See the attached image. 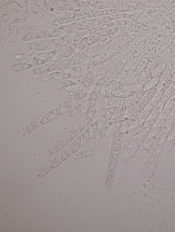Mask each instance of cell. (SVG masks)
I'll return each instance as SVG.
<instances>
[{"instance_id": "cell-17", "label": "cell", "mask_w": 175, "mask_h": 232, "mask_svg": "<svg viewBox=\"0 0 175 232\" xmlns=\"http://www.w3.org/2000/svg\"><path fill=\"white\" fill-rule=\"evenodd\" d=\"M51 63L45 64L43 65L34 68L31 70L33 74L36 75L46 73L47 70Z\"/></svg>"}, {"instance_id": "cell-46", "label": "cell", "mask_w": 175, "mask_h": 232, "mask_svg": "<svg viewBox=\"0 0 175 232\" xmlns=\"http://www.w3.org/2000/svg\"><path fill=\"white\" fill-rule=\"evenodd\" d=\"M175 119L174 117L171 115L167 119L165 126L170 131L173 129Z\"/></svg>"}, {"instance_id": "cell-29", "label": "cell", "mask_w": 175, "mask_h": 232, "mask_svg": "<svg viewBox=\"0 0 175 232\" xmlns=\"http://www.w3.org/2000/svg\"><path fill=\"white\" fill-rule=\"evenodd\" d=\"M56 46L57 48H62L64 46L70 45L72 43H65L62 41L61 38H58L52 39L50 40Z\"/></svg>"}, {"instance_id": "cell-21", "label": "cell", "mask_w": 175, "mask_h": 232, "mask_svg": "<svg viewBox=\"0 0 175 232\" xmlns=\"http://www.w3.org/2000/svg\"><path fill=\"white\" fill-rule=\"evenodd\" d=\"M88 38L87 37H85L77 43V47L75 54L79 53L85 49L88 45Z\"/></svg>"}, {"instance_id": "cell-2", "label": "cell", "mask_w": 175, "mask_h": 232, "mask_svg": "<svg viewBox=\"0 0 175 232\" xmlns=\"http://www.w3.org/2000/svg\"><path fill=\"white\" fill-rule=\"evenodd\" d=\"M143 89V86L139 85L121 86L112 92V94L116 97L125 98L133 95Z\"/></svg>"}, {"instance_id": "cell-52", "label": "cell", "mask_w": 175, "mask_h": 232, "mask_svg": "<svg viewBox=\"0 0 175 232\" xmlns=\"http://www.w3.org/2000/svg\"><path fill=\"white\" fill-rule=\"evenodd\" d=\"M145 138L134 139L133 141L130 145L129 148L139 147L140 145L145 140Z\"/></svg>"}, {"instance_id": "cell-18", "label": "cell", "mask_w": 175, "mask_h": 232, "mask_svg": "<svg viewBox=\"0 0 175 232\" xmlns=\"http://www.w3.org/2000/svg\"><path fill=\"white\" fill-rule=\"evenodd\" d=\"M157 137V136H154L149 138H147L142 146V148L144 151L146 152H147V151L148 152L153 143L156 141Z\"/></svg>"}, {"instance_id": "cell-33", "label": "cell", "mask_w": 175, "mask_h": 232, "mask_svg": "<svg viewBox=\"0 0 175 232\" xmlns=\"http://www.w3.org/2000/svg\"><path fill=\"white\" fill-rule=\"evenodd\" d=\"M54 28H48L42 30L36 39H40L44 38H49L51 33L54 30Z\"/></svg>"}, {"instance_id": "cell-55", "label": "cell", "mask_w": 175, "mask_h": 232, "mask_svg": "<svg viewBox=\"0 0 175 232\" xmlns=\"http://www.w3.org/2000/svg\"><path fill=\"white\" fill-rule=\"evenodd\" d=\"M165 93V89H159L157 92L154 97L152 99L153 100L159 101L164 95Z\"/></svg>"}, {"instance_id": "cell-51", "label": "cell", "mask_w": 175, "mask_h": 232, "mask_svg": "<svg viewBox=\"0 0 175 232\" xmlns=\"http://www.w3.org/2000/svg\"><path fill=\"white\" fill-rule=\"evenodd\" d=\"M163 127H159L157 128H152L151 130L150 131L149 135L147 136V138H149L153 137V136H157L161 132Z\"/></svg>"}, {"instance_id": "cell-4", "label": "cell", "mask_w": 175, "mask_h": 232, "mask_svg": "<svg viewBox=\"0 0 175 232\" xmlns=\"http://www.w3.org/2000/svg\"><path fill=\"white\" fill-rule=\"evenodd\" d=\"M145 92L142 89L131 96L125 98L124 103L125 106L130 107L137 103L144 96Z\"/></svg>"}, {"instance_id": "cell-11", "label": "cell", "mask_w": 175, "mask_h": 232, "mask_svg": "<svg viewBox=\"0 0 175 232\" xmlns=\"http://www.w3.org/2000/svg\"><path fill=\"white\" fill-rule=\"evenodd\" d=\"M87 95V93L85 91L74 93L70 96L67 100L74 101L78 103L86 97Z\"/></svg>"}, {"instance_id": "cell-6", "label": "cell", "mask_w": 175, "mask_h": 232, "mask_svg": "<svg viewBox=\"0 0 175 232\" xmlns=\"http://www.w3.org/2000/svg\"><path fill=\"white\" fill-rule=\"evenodd\" d=\"M99 97L95 91L92 92L89 95L86 102V111L97 110V104Z\"/></svg>"}, {"instance_id": "cell-27", "label": "cell", "mask_w": 175, "mask_h": 232, "mask_svg": "<svg viewBox=\"0 0 175 232\" xmlns=\"http://www.w3.org/2000/svg\"><path fill=\"white\" fill-rule=\"evenodd\" d=\"M81 136L82 138L81 147L87 143L91 139L89 133V129L88 127L83 131Z\"/></svg>"}, {"instance_id": "cell-39", "label": "cell", "mask_w": 175, "mask_h": 232, "mask_svg": "<svg viewBox=\"0 0 175 232\" xmlns=\"http://www.w3.org/2000/svg\"><path fill=\"white\" fill-rule=\"evenodd\" d=\"M61 60L55 61L53 63H51L47 70L46 73L56 72L60 64Z\"/></svg>"}, {"instance_id": "cell-37", "label": "cell", "mask_w": 175, "mask_h": 232, "mask_svg": "<svg viewBox=\"0 0 175 232\" xmlns=\"http://www.w3.org/2000/svg\"><path fill=\"white\" fill-rule=\"evenodd\" d=\"M66 89L67 91L73 93L85 91V89L83 87L82 84H77L66 88Z\"/></svg>"}, {"instance_id": "cell-32", "label": "cell", "mask_w": 175, "mask_h": 232, "mask_svg": "<svg viewBox=\"0 0 175 232\" xmlns=\"http://www.w3.org/2000/svg\"><path fill=\"white\" fill-rule=\"evenodd\" d=\"M89 129V133L91 139L94 137L97 132L99 131L98 129V124L97 120L88 126Z\"/></svg>"}, {"instance_id": "cell-3", "label": "cell", "mask_w": 175, "mask_h": 232, "mask_svg": "<svg viewBox=\"0 0 175 232\" xmlns=\"http://www.w3.org/2000/svg\"><path fill=\"white\" fill-rule=\"evenodd\" d=\"M71 141L70 139V133L68 131L59 139L54 145L49 149L47 155L48 157L54 155V154L62 150Z\"/></svg>"}, {"instance_id": "cell-43", "label": "cell", "mask_w": 175, "mask_h": 232, "mask_svg": "<svg viewBox=\"0 0 175 232\" xmlns=\"http://www.w3.org/2000/svg\"><path fill=\"white\" fill-rule=\"evenodd\" d=\"M73 77L72 74L71 73L64 71L61 72L60 76L56 79L57 81H62L68 80Z\"/></svg>"}, {"instance_id": "cell-30", "label": "cell", "mask_w": 175, "mask_h": 232, "mask_svg": "<svg viewBox=\"0 0 175 232\" xmlns=\"http://www.w3.org/2000/svg\"><path fill=\"white\" fill-rule=\"evenodd\" d=\"M159 154L157 151L155 146H153L150 151L148 160V164L156 162Z\"/></svg>"}, {"instance_id": "cell-22", "label": "cell", "mask_w": 175, "mask_h": 232, "mask_svg": "<svg viewBox=\"0 0 175 232\" xmlns=\"http://www.w3.org/2000/svg\"><path fill=\"white\" fill-rule=\"evenodd\" d=\"M57 52V50H52L40 55L38 58L46 61H51L56 55Z\"/></svg>"}, {"instance_id": "cell-54", "label": "cell", "mask_w": 175, "mask_h": 232, "mask_svg": "<svg viewBox=\"0 0 175 232\" xmlns=\"http://www.w3.org/2000/svg\"><path fill=\"white\" fill-rule=\"evenodd\" d=\"M167 119H159L156 120L155 124L153 125L152 128H155L163 127L165 125Z\"/></svg>"}, {"instance_id": "cell-13", "label": "cell", "mask_w": 175, "mask_h": 232, "mask_svg": "<svg viewBox=\"0 0 175 232\" xmlns=\"http://www.w3.org/2000/svg\"><path fill=\"white\" fill-rule=\"evenodd\" d=\"M95 153L94 150H87L80 151L73 156L74 158L80 159L87 158L93 155Z\"/></svg>"}, {"instance_id": "cell-19", "label": "cell", "mask_w": 175, "mask_h": 232, "mask_svg": "<svg viewBox=\"0 0 175 232\" xmlns=\"http://www.w3.org/2000/svg\"><path fill=\"white\" fill-rule=\"evenodd\" d=\"M109 129V127L106 126L101 129L99 132L97 133L96 135L94 136L93 139L94 142H97L105 138L106 137V135Z\"/></svg>"}, {"instance_id": "cell-23", "label": "cell", "mask_w": 175, "mask_h": 232, "mask_svg": "<svg viewBox=\"0 0 175 232\" xmlns=\"http://www.w3.org/2000/svg\"><path fill=\"white\" fill-rule=\"evenodd\" d=\"M69 45H67L64 47L61 48L57 50V54L54 57L51 61H57L60 60L61 59L64 58V55L65 54L66 51Z\"/></svg>"}, {"instance_id": "cell-36", "label": "cell", "mask_w": 175, "mask_h": 232, "mask_svg": "<svg viewBox=\"0 0 175 232\" xmlns=\"http://www.w3.org/2000/svg\"><path fill=\"white\" fill-rule=\"evenodd\" d=\"M39 43L43 46L46 50H54V49L57 48L51 41H49L47 40H42L40 41Z\"/></svg>"}, {"instance_id": "cell-38", "label": "cell", "mask_w": 175, "mask_h": 232, "mask_svg": "<svg viewBox=\"0 0 175 232\" xmlns=\"http://www.w3.org/2000/svg\"><path fill=\"white\" fill-rule=\"evenodd\" d=\"M70 57L68 58H64V59L61 60L60 66L58 67L57 71L61 72L66 69H67Z\"/></svg>"}, {"instance_id": "cell-59", "label": "cell", "mask_w": 175, "mask_h": 232, "mask_svg": "<svg viewBox=\"0 0 175 232\" xmlns=\"http://www.w3.org/2000/svg\"><path fill=\"white\" fill-rule=\"evenodd\" d=\"M170 115L173 116L175 118V106L173 108V110H172V111Z\"/></svg>"}, {"instance_id": "cell-10", "label": "cell", "mask_w": 175, "mask_h": 232, "mask_svg": "<svg viewBox=\"0 0 175 232\" xmlns=\"http://www.w3.org/2000/svg\"><path fill=\"white\" fill-rule=\"evenodd\" d=\"M34 67L30 64L19 63L14 65L12 67V70L14 72H19L29 70Z\"/></svg>"}, {"instance_id": "cell-49", "label": "cell", "mask_w": 175, "mask_h": 232, "mask_svg": "<svg viewBox=\"0 0 175 232\" xmlns=\"http://www.w3.org/2000/svg\"><path fill=\"white\" fill-rule=\"evenodd\" d=\"M156 119L153 120H146L141 125V129H144L152 127L155 124L156 121Z\"/></svg>"}, {"instance_id": "cell-20", "label": "cell", "mask_w": 175, "mask_h": 232, "mask_svg": "<svg viewBox=\"0 0 175 232\" xmlns=\"http://www.w3.org/2000/svg\"><path fill=\"white\" fill-rule=\"evenodd\" d=\"M77 47V43L73 42L70 44L64 55V58H68L71 57L75 54V51Z\"/></svg>"}, {"instance_id": "cell-48", "label": "cell", "mask_w": 175, "mask_h": 232, "mask_svg": "<svg viewBox=\"0 0 175 232\" xmlns=\"http://www.w3.org/2000/svg\"><path fill=\"white\" fill-rule=\"evenodd\" d=\"M78 59V54H75L70 57V59L67 69L74 67L77 63Z\"/></svg>"}, {"instance_id": "cell-15", "label": "cell", "mask_w": 175, "mask_h": 232, "mask_svg": "<svg viewBox=\"0 0 175 232\" xmlns=\"http://www.w3.org/2000/svg\"><path fill=\"white\" fill-rule=\"evenodd\" d=\"M26 48L29 50L34 51H43L46 50L45 48L39 42H31L28 43Z\"/></svg>"}, {"instance_id": "cell-57", "label": "cell", "mask_w": 175, "mask_h": 232, "mask_svg": "<svg viewBox=\"0 0 175 232\" xmlns=\"http://www.w3.org/2000/svg\"><path fill=\"white\" fill-rule=\"evenodd\" d=\"M175 106V98H169L165 107L173 109Z\"/></svg>"}, {"instance_id": "cell-42", "label": "cell", "mask_w": 175, "mask_h": 232, "mask_svg": "<svg viewBox=\"0 0 175 232\" xmlns=\"http://www.w3.org/2000/svg\"><path fill=\"white\" fill-rule=\"evenodd\" d=\"M146 120L145 119L142 118L135 120V121L133 122L129 127V129L130 130H133L136 128L142 125L144 122Z\"/></svg>"}, {"instance_id": "cell-53", "label": "cell", "mask_w": 175, "mask_h": 232, "mask_svg": "<svg viewBox=\"0 0 175 232\" xmlns=\"http://www.w3.org/2000/svg\"><path fill=\"white\" fill-rule=\"evenodd\" d=\"M170 97L166 94H165L159 101L158 105L163 108H165V106L167 104Z\"/></svg>"}, {"instance_id": "cell-40", "label": "cell", "mask_w": 175, "mask_h": 232, "mask_svg": "<svg viewBox=\"0 0 175 232\" xmlns=\"http://www.w3.org/2000/svg\"><path fill=\"white\" fill-rule=\"evenodd\" d=\"M159 80L158 78H155L152 79L145 86L143 89L145 91H148L154 88L158 84Z\"/></svg>"}, {"instance_id": "cell-12", "label": "cell", "mask_w": 175, "mask_h": 232, "mask_svg": "<svg viewBox=\"0 0 175 232\" xmlns=\"http://www.w3.org/2000/svg\"><path fill=\"white\" fill-rule=\"evenodd\" d=\"M139 147L129 148L121 157V161L123 162H127L136 153Z\"/></svg>"}, {"instance_id": "cell-24", "label": "cell", "mask_w": 175, "mask_h": 232, "mask_svg": "<svg viewBox=\"0 0 175 232\" xmlns=\"http://www.w3.org/2000/svg\"><path fill=\"white\" fill-rule=\"evenodd\" d=\"M164 108L157 105L152 111L150 116L146 120H153L156 119L160 115Z\"/></svg>"}, {"instance_id": "cell-47", "label": "cell", "mask_w": 175, "mask_h": 232, "mask_svg": "<svg viewBox=\"0 0 175 232\" xmlns=\"http://www.w3.org/2000/svg\"><path fill=\"white\" fill-rule=\"evenodd\" d=\"M170 131H169L166 127L164 126L163 127L161 133L160 135L162 140L164 142H165L167 140L169 135L170 134Z\"/></svg>"}, {"instance_id": "cell-14", "label": "cell", "mask_w": 175, "mask_h": 232, "mask_svg": "<svg viewBox=\"0 0 175 232\" xmlns=\"http://www.w3.org/2000/svg\"><path fill=\"white\" fill-rule=\"evenodd\" d=\"M93 78V75L92 71H89L85 75L82 83L83 87L85 89L91 85Z\"/></svg>"}, {"instance_id": "cell-1", "label": "cell", "mask_w": 175, "mask_h": 232, "mask_svg": "<svg viewBox=\"0 0 175 232\" xmlns=\"http://www.w3.org/2000/svg\"><path fill=\"white\" fill-rule=\"evenodd\" d=\"M121 144V142L118 144L117 147H116L117 144L116 145L115 148L114 144L112 142L105 182V188L107 190H110L112 187L113 177L120 151Z\"/></svg>"}, {"instance_id": "cell-41", "label": "cell", "mask_w": 175, "mask_h": 232, "mask_svg": "<svg viewBox=\"0 0 175 232\" xmlns=\"http://www.w3.org/2000/svg\"><path fill=\"white\" fill-rule=\"evenodd\" d=\"M156 141L155 146L157 151V153L159 154L161 152L165 142L162 140L160 136H159L157 138Z\"/></svg>"}, {"instance_id": "cell-35", "label": "cell", "mask_w": 175, "mask_h": 232, "mask_svg": "<svg viewBox=\"0 0 175 232\" xmlns=\"http://www.w3.org/2000/svg\"><path fill=\"white\" fill-rule=\"evenodd\" d=\"M152 112L151 110H143L135 115L134 116V119L136 120L142 118L146 119L150 116Z\"/></svg>"}, {"instance_id": "cell-25", "label": "cell", "mask_w": 175, "mask_h": 232, "mask_svg": "<svg viewBox=\"0 0 175 232\" xmlns=\"http://www.w3.org/2000/svg\"><path fill=\"white\" fill-rule=\"evenodd\" d=\"M52 160L48 162L38 172V177H43L50 172L51 169Z\"/></svg>"}, {"instance_id": "cell-7", "label": "cell", "mask_w": 175, "mask_h": 232, "mask_svg": "<svg viewBox=\"0 0 175 232\" xmlns=\"http://www.w3.org/2000/svg\"><path fill=\"white\" fill-rule=\"evenodd\" d=\"M78 84L72 80H67L59 81L55 83L53 86V88L55 89H60L70 87Z\"/></svg>"}, {"instance_id": "cell-44", "label": "cell", "mask_w": 175, "mask_h": 232, "mask_svg": "<svg viewBox=\"0 0 175 232\" xmlns=\"http://www.w3.org/2000/svg\"><path fill=\"white\" fill-rule=\"evenodd\" d=\"M76 33H70L67 34L61 37V40L65 43H72Z\"/></svg>"}, {"instance_id": "cell-45", "label": "cell", "mask_w": 175, "mask_h": 232, "mask_svg": "<svg viewBox=\"0 0 175 232\" xmlns=\"http://www.w3.org/2000/svg\"><path fill=\"white\" fill-rule=\"evenodd\" d=\"M173 109L165 107L160 115L159 116V119H167L170 115Z\"/></svg>"}, {"instance_id": "cell-31", "label": "cell", "mask_w": 175, "mask_h": 232, "mask_svg": "<svg viewBox=\"0 0 175 232\" xmlns=\"http://www.w3.org/2000/svg\"><path fill=\"white\" fill-rule=\"evenodd\" d=\"M108 120V117L105 112L97 120L98 124L99 131L103 128Z\"/></svg>"}, {"instance_id": "cell-28", "label": "cell", "mask_w": 175, "mask_h": 232, "mask_svg": "<svg viewBox=\"0 0 175 232\" xmlns=\"http://www.w3.org/2000/svg\"><path fill=\"white\" fill-rule=\"evenodd\" d=\"M47 61L40 59L38 58L34 57L27 60L25 63L33 65L34 66H41L46 64Z\"/></svg>"}, {"instance_id": "cell-9", "label": "cell", "mask_w": 175, "mask_h": 232, "mask_svg": "<svg viewBox=\"0 0 175 232\" xmlns=\"http://www.w3.org/2000/svg\"><path fill=\"white\" fill-rule=\"evenodd\" d=\"M86 70V67L78 66L70 68L65 71L67 72L71 73L72 74L73 77H78L82 75L85 72Z\"/></svg>"}, {"instance_id": "cell-5", "label": "cell", "mask_w": 175, "mask_h": 232, "mask_svg": "<svg viewBox=\"0 0 175 232\" xmlns=\"http://www.w3.org/2000/svg\"><path fill=\"white\" fill-rule=\"evenodd\" d=\"M87 109L86 102L75 105L69 109L66 113L67 116L73 117L79 115L84 114Z\"/></svg>"}, {"instance_id": "cell-8", "label": "cell", "mask_w": 175, "mask_h": 232, "mask_svg": "<svg viewBox=\"0 0 175 232\" xmlns=\"http://www.w3.org/2000/svg\"><path fill=\"white\" fill-rule=\"evenodd\" d=\"M41 31L40 30H36L27 32L21 36V39L24 42H28L36 39L37 37L40 33Z\"/></svg>"}, {"instance_id": "cell-34", "label": "cell", "mask_w": 175, "mask_h": 232, "mask_svg": "<svg viewBox=\"0 0 175 232\" xmlns=\"http://www.w3.org/2000/svg\"><path fill=\"white\" fill-rule=\"evenodd\" d=\"M152 127H150L146 129H141V130L134 136V139L145 138L147 135L149 134L150 131L151 130Z\"/></svg>"}, {"instance_id": "cell-58", "label": "cell", "mask_w": 175, "mask_h": 232, "mask_svg": "<svg viewBox=\"0 0 175 232\" xmlns=\"http://www.w3.org/2000/svg\"><path fill=\"white\" fill-rule=\"evenodd\" d=\"M170 98H175V88H174L173 90L172 91Z\"/></svg>"}, {"instance_id": "cell-50", "label": "cell", "mask_w": 175, "mask_h": 232, "mask_svg": "<svg viewBox=\"0 0 175 232\" xmlns=\"http://www.w3.org/2000/svg\"><path fill=\"white\" fill-rule=\"evenodd\" d=\"M159 101L152 100L147 105L144 110L153 111L157 106Z\"/></svg>"}, {"instance_id": "cell-56", "label": "cell", "mask_w": 175, "mask_h": 232, "mask_svg": "<svg viewBox=\"0 0 175 232\" xmlns=\"http://www.w3.org/2000/svg\"><path fill=\"white\" fill-rule=\"evenodd\" d=\"M101 36V34L97 33L95 34L93 36H91V38L89 39H88V45H91L94 44L95 42H96L99 39Z\"/></svg>"}, {"instance_id": "cell-26", "label": "cell", "mask_w": 175, "mask_h": 232, "mask_svg": "<svg viewBox=\"0 0 175 232\" xmlns=\"http://www.w3.org/2000/svg\"><path fill=\"white\" fill-rule=\"evenodd\" d=\"M175 146V137L171 139H167L164 148V151L168 154L173 150Z\"/></svg>"}, {"instance_id": "cell-16", "label": "cell", "mask_w": 175, "mask_h": 232, "mask_svg": "<svg viewBox=\"0 0 175 232\" xmlns=\"http://www.w3.org/2000/svg\"><path fill=\"white\" fill-rule=\"evenodd\" d=\"M61 73V72L56 71V72L47 73L43 76L42 80L45 82L56 81Z\"/></svg>"}]
</instances>
